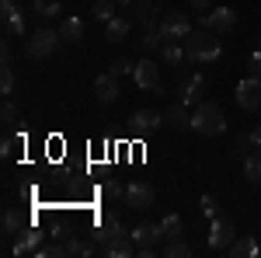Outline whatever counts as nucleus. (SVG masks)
<instances>
[{
    "label": "nucleus",
    "mask_w": 261,
    "mask_h": 258,
    "mask_svg": "<svg viewBox=\"0 0 261 258\" xmlns=\"http://www.w3.org/2000/svg\"><path fill=\"white\" fill-rule=\"evenodd\" d=\"M119 77L108 70V74H98L94 77V98L101 101V105H112V101H119Z\"/></svg>",
    "instance_id": "obj_14"
},
{
    "label": "nucleus",
    "mask_w": 261,
    "mask_h": 258,
    "mask_svg": "<svg viewBox=\"0 0 261 258\" xmlns=\"http://www.w3.org/2000/svg\"><path fill=\"white\" fill-rule=\"evenodd\" d=\"M108 70H112L115 77H125V74H133V70H136V63H133V60H125V56H119V60L112 63Z\"/></svg>",
    "instance_id": "obj_36"
},
{
    "label": "nucleus",
    "mask_w": 261,
    "mask_h": 258,
    "mask_svg": "<svg viewBox=\"0 0 261 258\" xmlns=\"http://www.w3.org/2000/svg\"><path fill=\"white\" fill-rule=\"evenodd\" d=\"M101 192L112 199V202H119V199H125V185H122L119 178H108L105 185H101Z\"/></svg>",
    "instance_id": "obj_33"
},
{
    "label": "nucleus",
    "mask_w": 261,
    "mask_h": 258,
    "mask_svg": "<svg viewBox=\"0 0 261 258\" xmlns=\"http://www.w3.org/2000/svg\"><path fill=\"white\" fill-rule=\"evenodd\" d=\"M140 49H143V53H157V49H164L161 28H146V35L140 39Z\"/></svg>",
    "instance_id": "obj_30"
},
{
    "label": "nucleus",
    "mask_w": 261,
    "mask_h": 258,
    "mask_svg": "<svg viewBox=\"0 0 261 258\" xmlns=\"http://www.w3.org/2000/svg\"><path fill=\"white\" fill-rule=\"evenodd\" d=\"M161 56L167 66H181V63H188V56H185V42H164Z\"/></svg>",
    "instance_id": "obj_23"
},
{
    "label": "nucleus",
    "mask_w": 261,
    "mask_h": 258,
    "mask_svg": "<svg viewBox=\"0 0 261 258\" xmlns=\"http://www.w3.org/2000/svg\"><path fill=\"white\" fill-rule=\"evenodd\" d=\"M133 241H136V255L140 258H153L157 255V244L164 241L161 223H136L133 227Z\"/></svg>",
    "instance_id": "obj_3"
},
{
    "label": "nucleus",
    "mask_w": 261,
    "mask_h": 258,
    "mask_svg": "<svg viewBox=\"0 0 261 258\" xmlns=\"http://www.w3.org/2000/svg\"><path fill=\"white\" fill-rule=\"evenodd\" d=\"M192 129H195L199 136H220V133H226V115H223V108L216 101H199V105L192 108Z\"/></svg>",
    "instance_id": "obj_2"
},
{
    "label": "nucleus",
    "mask_w": 261,
    "mask_h": 258,
    "mask_svg": "<svg viewBox=\"0 0 261 258\" xmlns=\"http://www.w3.org/2000/svg\"><path fill=\"white\" fill-rule=\"evenodd\" d=\"M0 91H4V98L14 95V66L11 63H4V70H0Z\"/></svg>",
    "instance_id": "obj_31"
},
{
    "label": "nucleus",
    "mask_w": 261,
    "mask_h": 258,
    "mask_svg": "<svg viewBox=\"0 0 261 258\" xmlns=\"http://www.w3.org/2000/svg\"><path fill=\"white\" fill-rule=\"evenodd\" d=\"M230 255H233V258H254V255H258V241L247 238V234H244V238H233Z\"/></svg>",
    "instance_id": "obj_24"
},
{
    "label": "nucleus",
    "mask_w": 261,
    "mask_h": 258,
    "mask_svg": "<svg viewBox=\"0 0 261 258\" xmlns=\"http://www.w3.org/2000/svg\"><path fill=\"white\" fill-rule=\"evenodd\" d=\"M185 56L188 63H216L223 56V45L216 39V32L213 28H192L188 32V39H185Z\"/></svg>",
    "instance_id": "obj_1"
},
{
    "label": "nucleus",
    "mask_w": 261,
    "mask_h": 258,
    "mask_svg": "<svg viewBox=\"0 0 261 258\" xmlns=\"http://www.w3.org/2000/svg\"><path fill=\"white\" fill-rule=\"evenodd\" d=\"M0 119H4V126H14L18 122V105L11 98H4V108H0Z\"/></svg>",
    "instance_id": "obj_34"
},
{
    "label": "nucleus",
    "mask_w": 261,
    "mask_h": 258,
    "mask_svg": "<svg viewBox=\"0 0 261 258\" xmlns=\"http://www.w3.org/2000/svg\"><path fill=\"white\" fill-rule=\"evenodd\" d=\"M45 238H49V234H42V230H35V227H24V234H21V238L14 241V248H11V251H14L18 258L35 255V248H39V244H42Z\"/></svg>",
    "instance_id": "obj_15"
},
{
    "label": "nucleus",
    "mask_w": 261,
    "mask_h": 258,
    "mask_svg": "<svg viewBox=\"0 0 261 258\" xmlns=\"http://www.w3.org/2000/svg\"><path fill=\"white\" fill-rule=\"evenodd\" d=\"M164 255L167 258H188L192 255V244H185V241H167V248H164Z\"/></svg>",
    "instance_id": "obj_32"
},
{
    "label": "nucleus",
    "mask_w": 261,
    "mask_h": 258,
    "mask_svg": "<svg viewBox=\"0 0 261 258\" xmlns=\"http://www.w3.org/2000/svg\"><path fill=\"white\" fill-rule=\"evenodd\" d=\"M202 217L205 220H213V217H220V202H216V196H202Z\"/></svg>",
    "instance_id": "obj_35"
},
{
    "label": "nucleus",
    "mask_w": 261,
    "mask_h": 258,
    "mask_svg": "<svg viewBox=\"0 0 261 258\" xmlns=\"http://www.w3.org/2000/svg\"><path fill=\"white\" fill-rule=\"evenodd\" d=\"M237 105H241L244 112H258L261 108V77H247L237 84Z\"/></svg>",
    "instance_id": "obj_9"
},
{
    "label": "nucleus",
    "mask_w": 261,
    "mask_h": 258,
    "mask_svg": "<svg viewBox=\"0 0 261 258\" xmlns=\"http://www.w3.org/2000/svg\"><path fill=\"white\" fill-rule=\"evenodd\" d=\"M63 42L60 32H53V28H39L32 39L24 42V53H28V60H45V56H53L56 53V45Z\"/></svg>",
    "instance_id": "obj_4"
},
{
    "label": "nucleus",
    "mask_w": 261,
    "mask_h": 258,
    "mask_svg": "<svg viewBox=\"0 0 261 258\" xmlns=\"http://www.w3.org/2000/svg\"><path fill=\"white\" fill-rule=\"evenodd\" d=\"M188 7H195V11H213V0H188Z\"/></svg>",
    "instance_id": "obj_39"
},
{
    "label": "nucleus",
    "mask_w": 261,
    "mask_h": 258,
    "mask_svg": "<svg viewBox=\"0 0 261 258\" xmlns=\"http://www.w3.org/2000/svg\"><path fill=\"white\" fill-rule=\"evenodd\" d=\"M164 122H167V126H174V129H192V115H188V105H185V101L171 105V108L164 112Z\"/></svg>",
    "instance_id": "obj_18"
},
{
    "label": "nucleus",
    "mask_w": 261,
    "mask_h": 258,
    "mask_svg": "<svg viewBox=\"0 0 261 258\" xmlns=\"http://www.w3.org/2000/svg\"><path fill=\"white\" fill-rule=\"evenodd\" d=\"M129 255H136V241H133L129 227H122L119 234L112 238V244H108V258H129Z\"/></svg>",
    "instance_id": "obj_16"
},
{
    "label": "nucleus",
    "mask_w": 261,
    "mask_h": 258,
    "mask_svg": "<svg viewBox=\"0 0 261 258\" xmlns=\"http://www.w3.org/2000/svg\"><path fill=\"white\" fill-rule=\"evenodd\" d=\"M153 196H157V192H153L150 181H129L122 202H125L129 209H150V206H153Z\"/></svg>",
    "instance_id": "obj_10"
},
{
    "label": "nucleus",
    "mask_w": 261,
    "mask_h": 258,
    "mask_svg": "<svg viewBox=\"0 0 261 258\" xmlns=\"http://www.w3.org/2000/svg\"><path fill=\"white\" fill-rule=\"evenodd\" d=\"M60 35H63V42H77L84 39V21L81 18H63V25H60Z\"/></svg>",
    "instance_id": "obj_26"
},
{
    "label": "nucleus",
    "mask_w": 261,
    "mask_h": 258,
    "mask_svg": "<svg viewBox=\"0 0 261 258\" xmlns=\"http://www.w3.org/2000/svg\"><path fill=\"white\" fill-rule=\"evenodd\" d=\"M133 80H136V87L143 91H153V95H161V66L153 60H140L136 63V70H133Z\"/></svg>",
    "instance_id": "obj_11"
},
{
    "label": "nucleus",
    "mask_w": 261,
    "mask_h": 258,
    "mask_svg": "<svg viewBox=\"0 0 261 258\" xmlns=\"http://www.w3.org/2000/svg\"><path fill=\"white\" fill-rule=\"evenodd\" d=\"M66 255L70 258H91V255H98V248L91 241H81L77 234H66Z\"/></svg>",
    "instance_id": "obj_20"
},
{
    "label": "nucleus",
    "mask_w": 261,
    "mask_h": 258,
    "mask_svg": "<svg viewBox=\"0 0 261 258\" xmlns=\"http://www.w3.org/2000/svg\"><path fill=\"white\" fill-rule=\"evenodd\" d=\"M244 178L247 181H261V150L244 154Z\"/></svg>",
    "instance_id": "obj_28"
},
{
    "label": "nucleus",
    "mask_w": 261,
    "mask_h": 258,
    "mask_svg": "<svg viewBox=\"0 0 261 258\" xmlns=\"http://www.w3.org/2000/svg\"><path fill=\"white\" fill-rule=\"evenodd\" d=\"M18 143H21V136H4V143H0V154H4V157H11Z\"/></svg>",
    "instance_id": "obj_38"
},
{
    "label": "nucleus",
    "mask_w": 261,
    "mask_h": 258,
    "mask_svg": "<svg viewBox=\"0 0 261 258\" xmlns=\"http://www.w3.org/2000/svg\"><path fill=\"white\" fill-rule=\"evenodd\" d=\"M157 28H161L164 42H185V39H188V32H192V21H188L185 11H171V14H164V18H161Z\"/></svg>",
    "instance_id": "obj_5"
},
{
    "label": "nucleus",
    "mask_w": 261,
    "mask_h": 258,
    "mask_svg": "<svg viewBox=\"0 0 261 258\" xmlns=\"http://www.w3.org/2000/svg\"><path fill=\"white\" fill-rule=\"evenodd\" d=\"M161 4H164V0H161Z\"/></svg>",
    "instance_id": "obj_42"
},
{
    "label": "nucleus",
    "mask_w": 261,
    "mask_h": 258,
    "mask_svg": "<svg viewBox=\"0 0 261 258\" xmlns=\"http://www.w3.org/2000/svg\"><path fill=\"white\" fill-rule=\"evenodd\" d=\"M35 258H70L66 255V241H60V238L42 241L39 248H35Z\"/></svg>",
    "instance_id": "obj_22"
},
{
    "label": "nucleus",
    "mask_w": 261,
    "mask_h": 258,
    "mask_svg": "<svg viewBox=\"0 0 261 258\" xmlns=\"http://www.w3.org/2000/svg\"><path fill=\"white\" fill-rule=\"evenodd\" d=\"M161 126H164V115H161V112H153V108H136L133 119H129L133 136H150V133H157Z\"/></svg>",
    "instance_id": "obj_8"
},
{
    "label": "nucleus",
    "mask_w": 261,
    "mask_h": 258,
    "mask_svg": "<svg viewBox=\"0 0 261 258\" xmlns=\"http://www.w3.org/2000/svg\"><path fill=\"white\" fill-rule=\"evenodd\" d=\"M0 21H4V35L7 39H18V35H24V28H28V21H24V14H21V7L14 0H4L0 4Z\"/></svg>",
    "instance_id": "obj_7"
},
{
    "label": "nucleus",
    "mask_w": 261,
    "mask_h": 258,
    "mask_svg": "<svg viewBox=\"0 0 261 258\" xmlns=\"http://www.w3.org/2000/svg\"><path fill=\"white\" fill-rule=\"evenodd\" d=\"M247 74H251V77H261V45L247 56Z\"/></svg>",
    "instance_id": "obj_37"
},
{
    "label": "nucleus",
    "mask_w": 261,
    "mask_h": 258,
    "mask_svg": "<svg viewBox=\"0 0 261 258\" xmlns=\"http://www.w3.org/2000/svg\"><path fill=\"white\" fill-rule=\"evenodd\" d=\"M129 32H133V21L119 18V14L105 25V39H108V42H125V39H129Z\"/></svg>",
    "instance_id": "obj_19"
},
{
    "label": "nucleus",
    "mask_w": 261,
    "mask_h": 258,
    "mask_svg": "<svg viewBox=\"0 0 261 258\" xmlns=\"http://www.w3.org/2000/svg\"><path fill=\"white\" fill-rule=\"evenodd\" d=\"M24 234V217L18 209H7L4 213V238H21Z\"/></svg>",
    "instance_id": "obj_27"
},
{
    "label": "nucleus",
    "mask_w": 261,
    "mask_h": 258,
    "mask_svg": "<svg viewBox=\"0 0 261 258\" xmlns=\"http://www.w3.org/2000/svg\"><path fill=\"white\" fill-rule=\"evenodd\" d=\"M205 91H209V80H205V74H192V77H185V80H181V87H178L181 101H185L188 108H195L199 101H205V98H202Z\"/></svg>",
    "instance_id": "obj_12"
},
{
    "label": "nucleus",
    "mask_w": 261,
    "mask_h": 258,
    "mask_svg": "<svg viewBox=\"0 0 261 258\" xmlns=\"http://www.w3.org/2000/svg\"><path fill=\"white\" fill-rule=\"evenodd\" d=\"M115 7H119L115 0H98V4L91 7V18H94V21H101V25H108V21L115 18Z\"/></svg>",
    "instance_id": "obj_29"
},
{
    "label": "nucleus",
    "mask_w": 261,
    "mask_h": 258,
    "mask_svg": "<svg viewBox=\"0 0 261 258\" xmlns=\"http://www.w3.org/2000/svg\"><path fill=\"white\" fill-rule=\"evenodd\" d=\"M233 238H237V227H233L226 217H213V220H209V238H205V241H209L213 251H230Z\"/></svg>",
    "instance_id": "obj_6"
},
{
    "label": "nucleus",
    "mask_w": 261,
    "mask_h": 258,
    "mask_svg": "<svg viewBox=\"0 0 261 258\" xmlns=\"http://www.w3.org/2000/svg\"><path fill=\"white\" fill-rule=\"evenodd\" d=\"M251 143L261 150V126H254V129H251Z\"/></svg>",
    "instance_id": "obj_40"
},
{
    "label": "nucleus",
    "mask_w": 261,
    "mask_h": 258,
    "mask_svg": "<svg viewBox=\"0 0 261 258\" xmlns=\"http://www.w3.org/2000/svg\"><path fill=\"white\" fill-rule=\"evenodd\" d=\"M60 11L63 7L56 4V0H32V14H35L42 25H49L53 18H60Z\"/></svg>",
    "instance_id": "obj_21"
},
{
    "label": "nucleus",
    "mask_w": 261,
    "mask_h": 258,
    "mask_svg": "<svg viewBox=\"0 0 261 258\" xmlns=\"http://www.w3.org/2000/svg\"><path fill=\"white\" fill-rule=\"evenodd\" d=\"M115 4H119V7H125V4H133V0H115Z\"/></svg>",
    "instance_id": "obj_41"
},
{
    "label": "nucleus",
    "mask_w": 261,
    "mask_h": 258,
    "mask_svg": "<svg viewBox=\"0 0 261 258\" xmlns=\"http://www.w3.org/2000/svg\"><path fill=\"white\" fill-rule=\"evenodd\" d=\"M161 230H164V241H178V238H185V223H181L178 213H167V217L161 220Z\"/></svg>",
    "instance_id": "obj_25"
},
{
    "label": "nucleus",
    "mask_w": 261,
    "mask_h": 258,
    "mask_svg": "<svg viewBox=\"0 0 261 258\" xmlns=\"http://www.w3.org/2000/svg\"><path fill=\"white\" fill-rule=\"evenodd\" d=\"M157 4L161 0H133V21L143 25V28H157Z\"/></svg>",
    "instance_id": "obj_17"
},
{
    "label": "nucleus",
    "mask_w": 261,
    "mask_h": 258,
    "mask_svg": "<svg viewBox=\"0 0 261 258\" xmlns=\"http://www.w3.org/2000/svg\"><path fill=\"white\" fill-rule=\"evenodd\" d=\"M202 25H205V28H213L216 35L233 32V28H237V11H233V7H216V11H205Z\"/></svg>",
    "instance_id": "obj_13"
}]
</instances>
